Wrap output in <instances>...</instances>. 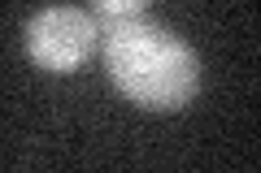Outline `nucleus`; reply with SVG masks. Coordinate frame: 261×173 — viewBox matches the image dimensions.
Here are the masks:
<instances>
[{
	"instance_id": "f257e3e1",
	"label": "nucleus",
	"mask_w": 261,
	"mask_h": 173,
	"mask_svg": "<svg viewBox=\"0 0 261 173\" xmlns=\"http://www.w3.org/2000/svg\"><path fill=\"white\" fill-rule=\"evenodd\" d=\"M105 65L118 91L152 113H178L200 87V61L178 35L148 22H118L105 30Z\"/></svg>"
},
{
	"instance_id": "f03ea898",
	"label": "nucleus",
	"mask_w": 261,
	"mask_h": 173,
	"mask_svg": "<svg viewBox=\"0 0 261 173\" xmlns=\"http://www.w3.org/2000/svg\"><path fill=\"white\" fill-rule=\"evenodd\" d=\"M27 56L48 74H74L79 65L92 61L96 44H100V26L92 13L70 9V5H53L39 9L22 30Z\"/></svg>"
},
{
	"instance_id": "7ed1b4c3",
	"label": "nucleus",
	"mask_w": 261,
	"mask_h": 173,
	"mask_svg": "<svg viewBox=\"0 0 261 173\" xmlns=\"http://www.w3.org/2000/svg\"><path fill=\"white\" fill-rule=\"evenodd\" d=\"M92 9L100 22L118 26V22H135L144 9H148V0H92Z\"/></svg>"
}]
</instances>
